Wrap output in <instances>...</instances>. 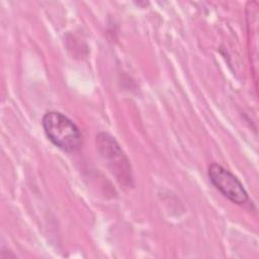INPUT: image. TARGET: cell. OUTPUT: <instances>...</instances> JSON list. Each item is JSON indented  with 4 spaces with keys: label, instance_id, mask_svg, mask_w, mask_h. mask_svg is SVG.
Returning <instances> with one entry per match:
<instances>
[{
    "label": "cell",
    "instance_id": "3",
    "mask_svg": "<svg viewBox=\"0 0 259 259\" xmlns=\"http://www.w3.org/2000/svg\"><path fill=\"white\" fill-rule=\"evenodd\" d=\"M207 174L213 186L232 202L243 205L249 201L248 192L242 182L230 170L212 163L208 167Z\"/></svg>",
    "mask_w": 259,
    "mask_h": 259
},
{
    "label": "cell",
    "instance_id": "2",
    "mask_svg": "<svg viewBox=\"0 0 259 259\" xmlns=\"http://www.w3.org/2000/svg\"><path fill=\"white\" fill-rule=\"evenodd\" d=\"M97 151L106 163L116 180L125 186L133 185V174L130 161L115 139L104 132L96 136Z\"/></svg>",
    "mask_w": 259,
    "mask_h": 259
},
{
    "label": "cell",
    "instance_id": "1",
    "mask_svg": "<svg viewBox=\"0 0 259 259\" xmlns=\"http://www.w3.org/2000/svg\"><path fill=\"white\" fill-rule=\"evenodd\" d=\"M41 124L48 139L61 150L73 153L82 145V135L78 126L66 115L58 111L47 112Z\"/></svg>",
    "mask_w": 259,
    "mask_h": 259
}]
</instances>
